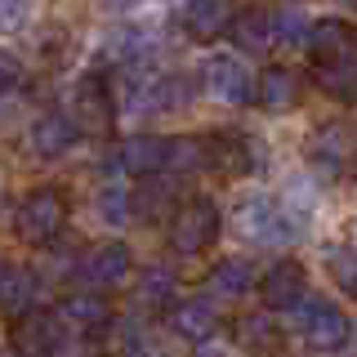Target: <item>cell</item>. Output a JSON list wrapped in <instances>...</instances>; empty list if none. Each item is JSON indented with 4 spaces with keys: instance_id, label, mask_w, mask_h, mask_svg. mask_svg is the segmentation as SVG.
<instances>
[{
    "instance_id": "obj_4",
    "label": "cell",
    "mask_w": 357,
    "mask_h": 357,
    "mask_svg": "<svg viewBox=\"0 0 357 357\" xmlns=\"http://www.w3.org/2000/svg\"><path fill=\"white\" fill-rule=\"evenodd\" d=\"M232 223H237V232L245 241H259V245H286L299 237V223L273 197H245L237 206V215H232Z\"/></svg>"
},
{
    "instance_id": "obj_19",
    "label": "cell",
    "mask_w": 357,
    "mask_h": 357,
    "mask_svg": "<svg viewBox=\"0 0 357 357\" xmlns=\"http://www.w3.org/2000/svg\"><path fill=\"white\" fill-rule=\"evenodd\" d=\"M72 143H76V126L67 121V112H45L36 126H31V148H36V156H45V161L67 156Z\"/></svg>"
},
{
    "instance_id": "obj_14",
    "label": "cell",
    "mask_w": 357,
    "mask_h": 357,
    "mask_svg": "<svg viewBox=\"0 0 357 357\" xmlns=\"http://www.w3.org/2000/svg\"><path fill=\"white\" fill-rule=\"evenodd\" d=\"M59 317L67 321L72 335H94V331H103L112 321V304H107V295H98V290H76V295H67L59 304Z\"/></svg>"
},
{
    "instance_id": "obj_21",
    "label": "cell",
    "mask_w": 357,
    "mask_h": 357,
    "mask_svg": "<svg viewBox=\"0 0 357 357\" xmlns=\"http://www.w3.org/2000/svg\"><path fill=\"white\" fill-rule=\"evenodd\" d=\"M206 286H210V295H215V299H241V295H250V290H255V268L245 264V259H219L215 268H210Z\"/></svg>"
},
{
    "instance_id": "obj_20",
    "label": "cell",
    "mask_w": 357,
    "mask_h": 357,
    "mask_svg": "<svg viewBox=\"0 0 357 357\" xmlns=\"http://www.w3.org/2000/svg\"><path fill=\"white\" fill-rule=\"evenodd\" d=\"M237 340H241V349H245V353H255V357H273V353H282L286 331L277 326L268 312H250V317H241V321H237Z\"/></svg>"
},
{
    "instance_id": "obj_16",
    "label": "cell",
    "mask_w": 357,
    "mask_h": 357,
    "mask_svg": "<svg viewBox=\"0 0 357 357\" xmlns=\"http://www.w3.org/2000/svg\"><path fill=\"white\" fill-rule=\"evenodd\" d=\"M223 36H232V45H237L241 54H268L273 50V9H241V14H232L228 31Z\"/></svg>"
},
{
    "instance_id": "obj_15",
    "label": "cell",
    "mask_w": 357,
    "mask_h": 357,
    "mask_svg": "<svg viewBox=\"0 0 357 357\" xmlns=\"http://www.w3.org/2000/svg\"><path fill=\"white\" fill-rule=\"evenodd\" d=\"M165 152H170V139H161V134H134V139L121 143V170L134 178H156L165 170Z\"/></svg>"
},
{
    "instance_id": "obj_28",
    "label": "cell",
    "mask_w": 357,
    "mask_h": 357,
    "mask_svg": "<svg viewBox=\"0 0 357 357\" xmlns=\"http://www.w3.org/2000/svg\"><path fill=\"white\" fill-rule=\"evenodd\" d=\"M308 27H312V22L299 14V9H277V14H273V40H282V45H304Z\"/></svg>"
},
{
    "instance_id": "obj_1",
    "label": "cell",
    "mask_w": 357,
    "mask_h": 357,
    "mask_svg": "<svg viewBox=\"0 0 357 357\" xmlns=\"http://www.w3.org/2000/svg\"><path fill=\"white\" fill-rule=\"evenodd\" d=\"M308 59L317 72V85L340 103L357 98V27L344 18H321L308 27Z\"/></svg>"
},
{
    "instance_id": "obj_36",
    "label": "cell",
    "mask_w": 357,
    "mask_h": 357,
    "mask_svg": "<svg viewBox=\"0 0 357 357\" xmlns=\"http://www.w3.org/2000/svg\"><path fill=\"white\" fill-rule=\"evenodd\" d=\"M353 174H357V165H353Z\"/></svg>"
},
{
    "instance_id": "obj_12",
    "label": "cell",
    "mask_w": 357,
    "mask_h": 357,
    "mask_svg": "<svg viewBox=\"0 0 357 357\" xmlns=\"http://www.w3.org/2000/svg\"><path fill=\"white\" fill-rule=\"evenodd\" d=\"M170 331L178 340H192V344H210L219 331V308L215 299H174L170 312H165Z\"/></svg>"
},
{
    "instance_id": "obj_33",
    "label": "cell",
    "mask_w": 357,
    "mask_h": 357,
    "mask_svg": "<svg viewBox=\"0 0 357 357\" xmlns=\"http://www.w3.org/2000/svg\"><path fill=\"white\" fill-rule=\"evenodd\" d=\"M9 268H14V264H5V259H0V282H5V277H9Z\"/></svg>"
},
{
    "instance_id": "obj_27",
    "label": "cell",
    "mask_w": 357,
    "mask_h": 357,
    "mask_svg": "<svg viewBox=\"0 0 357 357\" xmlns=\"http://www.w3.org/2000/svg\"><path fill=\"white\" fill-rule=\"evenodd\" d=\"M130 215H143V219H165V215H174V210H170V188L156 183V178H148V188H143L139 197H130Z\"/></svg>"
},
{
    "instance_id": "obj_25",
    "label": "cell",
    "mask_w": 357,
    "mask_h": 357,
    "mask_svg": "<svg viewBox=\"0 0 357 357\" xmlns=\"http://www.w3.org/2000/svg\"><path fill=\"white\" fill-rule=\"evenodd\" d=\"M94 210H98L103 223H112V228H126L130 223V192L121 183H103L98 197H94Z\"/></svg>"
},
{
    "instance_id": "obj_10",
    "label": "cell",
    "mask_w": 357,
    "mask_h": 357,
    "mask_svg": "<svg viewBox=\"0 0 357 357\" xmlns=\"http://www.w3.org/2000/svg\"><path fill=\"white\" fill-rule=\"evenodd\" d=\"M201 143H206V170H215L223 178H245L255 170V143L245 134L223 130V134H206Z\"/></svg>"
},
{
    "instance_id": "obj_26",
    "label": "cell",
    "mask_w": 357,
    "mask_h": 357,
    "mask_svg": "<svg viewBox=\"0 0 357 357\" xmlns=\"http://www.w3.org/2000/svg\"><path fill=\"white\" fill-rule=\"evenodd\" d=\"M326 268H331V282L344 290V295L357 299V250L349 245H331L326 250Z\"/></svg>"
},
{
    "instance_id": "obj_35",
    "label": "cell",
    "mask_w": 357,
    "mask_h": 357,
    "mask_svg": "<svg viewBox=\"0 0 357 357\" xmlns=\"http://www.w3.org/2000/svg\"><path fill=\"white\" fill-rule=\"evenodd\" d=\"M340 5H349V9H357V0H340Z\"/></svg>"
},
{
    "instance_id": "obj_34",
    "label": "cell",
    "mask_w": 357,
    "mask_h": 357,
    "mask_svg": "<svg viewBox=\"0 0 357 357\" xmlns=\"http://www.w3.org/2000/svg\"><path fill=\"white\" fill-rule=\"evenodd\" d=\"M0 357H18V353H14V349H0Z\"/></svg>"
},
{
    "instance_id": "obj_24",
    "label": "cell",
    "mask_w": 357,
    "mask_h": 357,
    "mask_svg": "<svg viewBox=\"0 0 357 357\" xmlns=\"http://www.w3.org/2000/svg\"><path fill=\"white\" fill-rule=\"evenodd\" d=\"M165 170H174V174H197V170H206V143H201V139H170Z\"/></svg>"
},
{
    "instance_id": "obj_6",
    "label": "cell",
    "mask_w": 357,
    "mask_h": 357,
    "mask_svg": "<svg viewBox=\"0 0 357 357\" xmlns=\"http://www.w3.org/2000/svg\"><path fill=\"white\" fill-rule=\"evenodd\" d=\"M299 335L312 353H335L349 344L353 335V321L335 299H304L299 304Z\"/></svg>"
},
{
    "instance_id": "obj_11",
    "label": "cell",
    "mask_w": 357,
    "mask_h": 357,
    "mask_svg": "<svg viewBox=\"0 0 357 357\" xmlns=\"http://www.w3.org/2000/svg\"><path fill=\"white\" fill-rule=\"evenodd\" d=\"M130 268H134L130 245L126 241H103V245H94V250L81 259V277L94 290H112V286H121L130 277Z\"/></svg>"
},
{
    "instance_id": "obj_8",
    "label": "cell",
    "mask_w": 357,
    "mask_h": 357,
    "mask_svg": "<svg viewBox=\"0 0 357 357\" xmlns=\"http://www.w3.org/2000/svg\"><path fill=\"white\" fill-rule=\"evenodd\" d=\"M201 85H206L210 98H219V103H228V107H245L255 98V81H250V72H245V63L237 54H215V59H206Z\"/></svg>"
},
{
    "instance_id": "obj_30",
    "label": "cell",
    "mask_w": 357,
    "mask_h": 357,
    "mask_svg": "<svg viewBox=\"0 0 357 357\" xmlns=\"http://www.w3.org/2000/svg\"><path fill=\"white\" fill-rule=\"evenodd\" d=\"M18 81H22V63L9 50H0V94H9Z\"/></svg>"
},
{
    "instance_id": "obj_29",
    "label": "cell",
    "mask_w": 357,
    "mask_h": 357,
    "mask_svg": "<svg viewBox=\"0 0 357 357\" xmlns=\"http://www.w3.org/2000/svg\"><path fill=\"white\" fill-rule=\"evenodd\" d=\"M22 22H27V0H0V36L18 31Z\"/></svg>"
},
{
    "instance_id": "obj_9",
    "label": "cell",
    "mask_w": 357,
    "mask_h": 357,
    "mask_svg": "<svg viewBox=\"0 0 357 357\" xmlns=\"http://www.w3.org/2000/svg\"><path fill=\"white\" fill-rule=\"evenodd\" d=\"M259 299L268 312H295L308 299V268L299 259H277L259 277Z\"/></svg>"
},
{
    "instance_id": "obj_17",
    "label": "cell",
    "mask_w": 357,
    "mask_h": 357,
    "mask_svg": "<svg viewBox=\"0 0 357 357\" xmlns=\"http://www.w3.org/2000/svg\"><path fill=\"white\" fill-rule=\"evenodd\" d=\"M232 22V0H188L183 5V31L192 40H219Z\"/></svg>"
},
{
    "instance_id": "obj_22",
    "label": "cell",
    "mask_w": 357,
    "mask_h": 357,
    "mask_svg": "<svg viewBox=\"0 0 357 357\" xmlns=\"http://www.w3.org/2000/svg\"><path fill=\"white\" fill-rule=\"evenodd\" d=\"M134 304H139L143 312H170V304H174V277L165 273V268H148L143 282H139V290H134Z\"/></svg>"
},
{
    "instance_id": "obj_7",
    "label": "cell",
    "mask_w": 357,
    "mask_h": 357,
    "mask_svg": "<svg viewBox=\"0 0 357 357\" xmlns=\"http://www.w3.org/2000/svg\"><path fill=\"white\" fill-rule=\"evenodd\" d=\"M67 121L76 126V134H107L116 121V103H112V85L103 72H85L72 89V112Z\"/></svg>"
},
{
    "instance_id": "obj_13",
    "label": "cell",
    "mask_w": 357,
    "mask_h": 357,
    "mask_svg": "<svg viewBox=\"0 0 357 357\" xmlns=\"http://www.w3.org/2000/svg\"><path fill=\"white\" fill-rule=\"evenodd\" d=\"M308 165L317 174H326V178H335V174H344L353 165V143H349V130L344 126H326V130H317L308 139Z\"/></svg>"
},
{
    "instance_id": "obj_5",
    "label": "cell",
    "mask_w": 357,
    "mask_h": 357,
    "mask_svg": "<svg viewBox=\"0 0 357 357\" xmlns=\"http://www.w3.org/2000/svg\"><path fill=\"white\" fill-rule=\"evenodd\" d=\"M72 349V331L59 312L50 308H31L18 317V331H14V353L18 357H67Z\"/></svg>"
},
{
    "instance_id": "obj_3",
    "label": "cell",
    "mask_w": 357,
    "mask_h": 357,
    "mask_svg": "<svg viewBox=\"0 0 357 357\" xmlns=\"http://www.w3.org/2000/svg\"><path fill=\"white\" fill-rule=\"evenodd\" d=\"M63 223H67V197L59 188H36V192H27L22 206H18V215H14V228L27 245H50L63 232Z\"/></svg>"
},
{
    "instance_id": "obj_18",
    "label": "cell",
    "mask_w": 357,
    "mask_h": 357,
    "mask_svg": "<svg viewBox=\"0 0 357 357\" xmlns=\"http://www.w3.org/2000/svg\"><path fill=\"white\" fill-rule=\"evenodd\" d=\"M255 98H259L264 112H290L299 103V76L290 72V67L273 63L259 72V81H255Z\"/></svg>"
},
{
    "instance_id": "obj_23",
    "label": "cell",
    "mask_w": 357,
    "mask_h": 357,
    "mask_svg": "<svg viewBox=\"0 0 357 357\" xmlns=\"http://www.w3.org/2000/svg\"><path fill=\"white\" fill-rule=\"evenodd\" d=\"M31 304H36V277L27 268H9V277L0 282V308L22 317V312H31Z\"/></svg>"
},
{
    "instance_id": "obj_2",
    "label": "cell",
    "mask_w": 357,
    "mask_h": 357,
    "mask_svg": "<svg viewBox=\"0 0 357 357\" xmlns=\"http://www.w3.org/2000/svg\"><path fill=\"white\" fill-rule=\"evenodd\" d=\"M219 228H223L219 206L210 197H192L183 206H174V215H170V250L192 259V255L210 250L219 241Z\"/></svg>"
},
{
    "instance_id": "obj_32",
    "label": "cell",
    "mask_w": 357,
    "mask_h": 357,
    "mask_svg": "<svg viewBox=\"0 0 357 357\" xmlns=\"http://www.w3.org/2000/svg\"><path fill=\"white\" fill-rule=\"evenodd\" d=\"M197 357H228V353L215 349V344H201V353H197Z\"/></svg>"
},
{
    "instance_id": "obj_31",
    "label": "cell",
    "mask_w": 357,
    "mask_h": 357,
    "mask_svg": "<svg viewBox=\"0 0 357 357\" xmlns=\"http://www.w3.org/2000/svg\"><path fill=\"white\" fill-rule=\"evenodd\" d=\"M103 9H130V5H139V0H98Z\"/></svg>"
}]
</instances>
